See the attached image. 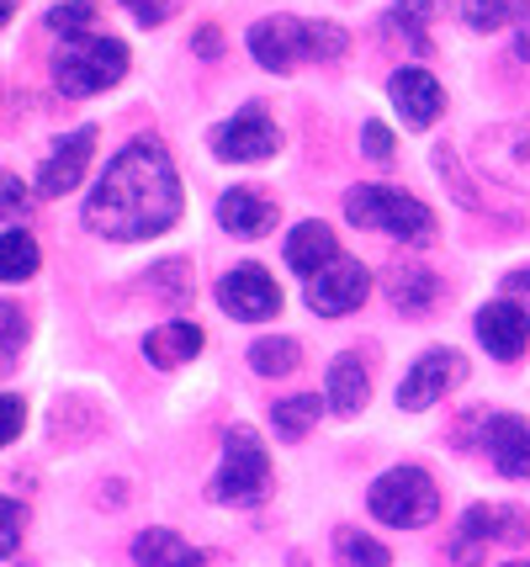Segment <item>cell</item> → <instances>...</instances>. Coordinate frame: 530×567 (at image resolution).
I'll return each instance as SVG.
<instances>
[{"label": "cell", "instance_id": "cell-1", "mask_svg": "<svg viewBox=\"0 0 530 567\" xmlns=\"http://www.w3.org/2000/svg\"><path fill=\"white\" fill-rule=\"evenodd\" d=\"M180 218V175L159 138H133L106 159L96 192L85 202V228L102 239H159Z\"/></svg>", "mask_w": 530, "mask_h": 567}, {"label": "cell", "instance_id": "cell-2", "mask_svg": "<svg viewBox=\"0 0 530 567\" xmlns=\"http://www.w3.org/2000/svg\"><path fill=\"white\" fill-rule=\"evenodd\" d=\"M351 32L340 22H308V17H260L250 27V53L260 70L287 74L298 64H329L345 59Z\"/></svg>", "mask_w": 530, "mask_h": 567}, {"label": "cell", "instance_id": "cell-3", "mask_svg": "<svg viewBox=\"0 0 530 567\" xmlns=\"http://www.w3.org/2000/svg\"><path fill=\"white\" fill-rule=\"evenodd\" d=\"M345 218L355 228H377L398 245H429L435 239V213L419 197L398 192V186H351L345 192Z\"/></svg>", "mask_w": 530, "mask_h": 567}, {"label": "cell", "instance_id": "cell-4", "mask_svg": "<svg viewBox=\"0 0 530 567\" xmlns=\"http://www.w3.org/2000/svg\"><path fill=\"white\" fill-rule=\"evenodd\" d=\"M123 74H127V43L106 38V32H91V38L64 43L59 59H53V85H59V96H70V101L102 96Z\"/></svg>", "mask_w": 530, "mask_h": 567}, {"label": "cell", "instance_id": "cell-5", "mask_svg": "<svg viewBox=\"0 0 530 567\" xmlns=\"http://www.w3.org/2000/svg\"><path fill=\"white\" fill-rule=\"evenodd\" d=\"M366 509L393 530H419V525L440 515V488H435V477L425 467H387L366 488Z\"/></svg>", "mask_w": 530, "mask_h": 567}, {"label": "cell", "instance_id": "cell-6", "mask_svg": "<svg viewBox=\"0 0 530 567\" xmlns=\"http://www.w3.org/2000/svg\"><path fill=\"white\" fill-rule=\"evenodd\" d=\"M271 488V456H266V441L254 435L250 424H233L224 441V467L212 477V498L218 504H239V509H250L260 504Z\"/></svg>", "mask_w": 530, "mask_h": 567}, {"label": "cell", "instance_id": "cell-7", "mask_svg": "<svg viewBox=\"0 0 530 567\" xmlns=\"http://www.w3.org/2000/svg\"><path fill=\"white\" fill-rule=\"evenodd\" d=\"M493 546H526V515L509 509V504H472L467 515L456 519L451 563L478 567V563H488Z\"/></svg>", "mask_w": 530, "mask_h": 567}, {"label": "cell", "instance_id": "cell-8", "mask_svg": "<svg viewBox=\"0 0 530 567\" xmlns=\"http://www.w3.org/2000/svg\"><path fill=\"white\" fill-rule=\"evenodd\" d=\"M207 144H212V154L228 159V165H260V159H277L281 127L271 123V112L254 101V106H239L228 123L212 127Z\"/></svg>", "mask_w": 530, "mask_h": 567}, {"label": "cell", "instance_id": "cell-9", "mask_svg": "<svg viewBox=\"0 0 530 567\" xmlns=\"http://www.w3.org/2000/svg\"><path fill=\"white\" fill-rule=\"evenodd\" d=\"M461 382H467V355L461 350H425L398 382V409L404 414H425Z\"/></svg>", "mask_w": 530, "mask_h": 567}, {"label": "cell", "instance_id": "cell-10", "mask_svg": "<svg viewBox=\"0 0 530 567\" xmlns=\"http://www.w3.org/2000/svg\"><path fill=\"white\" fill-rule=\"evenodd\" d=\"M478 171L505 181L515 192H530V117L526 123H499V127H482L478 144Z\"/></svg>", "mask_w": 530, "mask_h": 567}, {"label": "cell", "instance_id": "cell-11", "mask_svg": "<svg viewBox=\"0 0 530 567\" xmlns=\"http://www.w3.org/2000/svg\"><path fill=\"white\" fill-rule=\"evenodd\" d=\"M218 308L239 323H266L281 313V287L271 281L266 266H233L218 281Z\"/></svg>", "mask_w": 530, "mask_h": 567}, {"label": "cell", "instance_id": "cell-12", "mask_svg": "<svg viewBox=\"0 0 530 567\" xmlns=\"http://www.w3.org/2000/svg\"><path fill=\"white\" fill-rule=\"evenodd\" d=\"M366 292H372V271L361 260H351V255H340L334 266H324V271L308 281L303 297L319 319H340V313H355L366 302Z\"/></svg>", "mask_w": 530, "mask_h": 567}, {"label": "cell", "instance_id": "cell-13", "mask_svg": "<svg viewBox=\"0 0 530 567\" xmlns=\"http://www.w3.org/2000/svg\"><path fill=\"white\" fill-rule=\"evenodd\" d=\"M472 424H478L482 451L493 456V467L505 472V477H530V420L472 409Z\"/></svg>", "mask_w": 530, "mask_h": 567}, {"label": "cell", "instance_id": "cell-14", "mask_svg": "<svg viewBox=\"0 0 530 567\" xmlns=\"http://www.w3.org/2000/svg\"><path fill=\"white\" fill-rule=\"evenodd\" d=\"M478 340L482 350L493 355V361H520L530 350V313L526 302H515V297H499V302H488L478 313Z\"/></svg>", "mask_w": 530, "mask_h": 567}, {"label": "cell", "instance_id": "cell-15", "mask_svg": "<svg viewBox=\"0 0 530 567\" xmlns=\"http://www.w3.org/2000/svg\"><path fill=\"white\" fill-rule=\"evenodd\" d=\"M91 154H96V127H75L70 138H59L53 154L43 159L38 192H43V197H70L80 186V175L91 171Z\"/></svg>", "mask_w": 530, "mask_h": 567}, {"label": "cell", "instance_id": "cell-16", "mask_svg": "<svg viewBox=\"0 0 530 567\" xmlns=\"http://www.w3.org/2000/svg\"><path fill=\"white\" fill-rule=\"evenodd\" d=\"M281 218V202H271L266 192H254V186H233L218 197V223H224L228 234H239V239H266Z\"/></svg>", "mask_w": 530, "mask_h": 567}, {"label": "cell", "instance_id": "cell-17", "mask_svg": "<svg viewBox=\"0 0 530 567\" xmlns=\"http://www.w3.org/2000/svg\"><path fill=\"white\" fill-rule=\"evenodd\" d=\"M387 96L398 106V117L408 127H429L440 117V106H446V91H440V80L429 70H398L387 80Z\"/></svg>", "mask_w": 530, "mask_h": 567}, {"label": "cell", "instance_id": "cell-18", "mask_svg": "<svg viewBox=\"0 0 530 567\" xmlns=\"http://www.w3.org/2000/svg\"><path fill=\"white\" fill-rule=\"evenodd\" d=\"M345 249H340V239H334V228L319 218L298 223L292 234H287V266L303 276V281H313V276L324 271V266H334Z\"/></svg>", "mask_w": 530, "mask_h": 567}, {"label": "cell", "instance_id": "cell-19", "mask_svg": "<svg viewBox=\"0 0 530 567\" xmlns=\"http://www.w3.org/2000/svg\"><path fill=\"white\" fill-rule=\"evenodd\" d=\"M202 323H191V319H170V323H159V329H149V340H144V361L159 371H176L186 367L197 350H202Z\"/></svg>", "mask_w": 530, "mask_h": 567}, {"label": "cell", "instance_id": "cell-20", "mask_svg": "<svg viewBox=\"0 0 530 567\" xmlns=\"http://www.w3.org/2000/svg\"><path fill=\"white\" fill-rule=\"evenodd\" d=\"M133 563L138 567H202V551L186 542V536H176V530L149 525V530L133 536Z\"/></svg>", "mask_w": 530, "mask_h": 567}, {"label": "cell", "instance_id": "cell-21", "mask_svg": "<svg viewBox=\"0 0 530 567\" xmlns=\"http://www.w3.org/2000/svg\"><path fill=\"white\" fill-rule=\"evenodd\" d=\"M372 398V377H366V361L361 355H334L329 361V393L324 403L334 414H361Z\"/></svg>", "mask_w": 530, "mask_h": 567}, {"label": "cell", "instance_id": "cell-22", "mask_svg": "<svg viewBox=\"0 0 530 567\" xmlns=\"http://www.w3.org/2000/svg\"><path fill=\"white\" fill-rule=\"evenodd\" d=\"M456 11L472 32H499L505 22H530V0H461Z\"/></svg>", "mask_w": 530, "mask_h": 567}, {"label": "cell", "instance_id": "cell-23", "mask_svg": "<svg viewBox=\"0 0 530 567\" xmlns=\"http://www.w3.org/2000/svg\"><path fill=\"white\" fill-rule=\"evenodd\" d=\"M440 302V276H429L425 266H408V271L393 276V308L404 313H425Z\"/></svg>", "mask_w": 530, "mask_h": 567}, {"label": "cell", "instance_id": "cell-24", "mask_svg": "<svg viewBox=\"0 0 530 567\" xmlns=\"http://www.w3.org/2000/svg\"><path fill=\"white\" fill-rule=\"evenodd\" d=\"M250 367L260 371V377H292V371L303 367V346L287 340V334H266V340L250 346Z\"/></svg>", "mask_w": 530, "mask_h": 567}, {"label": "cell", "instance_id": "cell-25", "mask_svg": "<svg viewBox=\"0 0 530 567\" xmlns=\"http://www.w3.org/2000/svg\"><path fill=\"white\" fill-rule=\"evenodd\" d=\"M319 393H298V398H281L277 409H271V424H277L281 441H303L308 430L319 424Z\"/></svg>", "mask_w": 530, "mask_h": 567}, {"label": "cell", "instance_id": "cell-26", "mask_svg": "<svg viewBox=\"0 0 530 567\" xmlns=\"http://www.w3.org/2000/svg\"><path fill=\"white\" fill-rule=\"evenodd\" d=\"M96 17H102L96 0H64V6H53L49 17H43V27L59 32L64 43H75V38H91V32H96Z\"/></svg>", "mask_w": 530, "mask_h": 567}, {"label": "cell", "instance_id": "cell-27", "mask_svg": "<svg viewBox=\"0 0 530 567\" xmlns=\"http://www.w3.org/2000/svg\"><path fill=\"white\" fill-rule=\"evenodd\" d=\"M38 239L32 234H22V228H6V239H0V276L17 287V281H27V276L38 271Z\"/></svg>", "mask_w": 530, "mask_h": 567}, {"label": "cell", "instance_id": "cell-28", "mask_svg": "<svg viewBox=\"0 0 530 567\" xmlns=\"http://www.w3.org/2000/svg\"><path fill=\"white\" fill-rule=\"evenodd\" d=\"M334 563L340 567H387L393 557H387V546L382 542L361 536V530H351V525H340V530H334Z\"/></svg>", "mask_w": 530, "mask_h": 567}, {"label": "cell", "instance_id": "cell-29", "mask_svg": "<svg viewBox=\"0 0 530 567\" xmlns=\"http://www.w3.org/2000/svg\"><path fill=\"white\" fill-rule=\"evenodd\" d=\"M435 11H440V0H398V6L387 11V27H398V38H408L414 49H429L425 27Z\"/></svg>", "mask_w": 530, "mask_h": 567}, {"label": "cell", "instance_id": "cell-30", "mask_svg": "<svg viewBox=\"0 0 530 567\" xmlns=\"http://www.w3.org/2000/svg\"><path fill=\"white\" fill-rule=\"evenodd\" d=\"M144 281L154 287L159 302H176V308L180 302H191V266H186V260H165V266H154Z\"/></svg>", "mask_w": 530, "mask_h": 567}, {"label": "cell", "instance_id": "cell-31", "mask_svg": "<svg viewBox=\"0 0 530 567\" xmlns=\"http://www.w3.org/2000/svg\"><path fill=\"white\" fill-rule=\"evenodd\" d=\"M361 148H366V159H377V165H393V133L382 117H366L361 123Z\"/></svg>", "mask_w": 530, "mask_h": 567}, {"label": "cell", "instance_id": "cell-32", "mask_svg": "<svg viewBox=\"0 0 530 567\" xmlns=\"http://www.w3.org/2000/svg\"><path fill=\"white\" fill-rule=\"evenodd\" d=\"M435 171H440V181H451V192H456V202H461V207H478V192L467 186V175L456 171V154L446 144L435 148Z\"/></svg>", "mask_w": 530, "mask_h": 567}, {"label": "cell", "instance_id": "cell-33", "mask_svg": "<svg viewBox=\"0 0 530 567\" xmlns=\"http://www.w3.org/2000/svg\"><path fill=\"white\" fill-rule=\"evenodd\" d=\"M123 6L133 11V22H138V27H165L180 6H186V0H123Z\"/></svg>", "mask_w": 530, "mask_h": 567}, {"label": "cell", "instance_id": "cell-34", "mask_svg": "<svg viewBox=\"0 0 530 567\" xmlns=\"http://www.w3.org/2000/svg\"><path fill=\"white\" fill-rule=\"evenodd\" d=\"M0 509H6V536H0V551H6V557H17L22 530H27V509H22V498H6Z\"/></svg>", "mask_w": 530, "mask_h": 567}, {"label": "cell", "instance_id": "cell-35", "mask_svg": "<svg viewBox=\"0 0 530 567\" xmlns=\"http://www.w3.org/2000/svg\"><path fill=\"white\" fill-rule=\"evenodd\" d=\"M27 340V319L17 313V302H6V367H17V346Z\"/></svg>", "mask_w": 530, "mask_h": 567}, {"label": "cell", "instance_id": "cell-36", "mask_svg": "<svg viewBox=\"0 0 530 567\" xmlns=\"http://www.w3.org/2000/svg\"><path fill=\"white\" fill-rule=\"evenodd\" d=\"M22 424H27V403L17 393H6V430H0V441L11 445L17 435H22Z\"/></svg>", "mask_w": 530, "mask_h": 567}, {"label": "cell", "instance_id": "cell-37", "mask_svg": "<svg viewBox=\"0 0 530 567\" xmlns=\"http://www.w3.org/2000/svg\"><path fill=\"white\" fill-rule=\"evenodd\" d=\"M197 53H202V59H218V53H224V27H212V22L197 27Z\"/></svg>", "mask_w": 530, "mask_h": 567}, {"label": "cell", "instance_id": "cell-38", "mask_svg": "<svg viewBox=\"0 0 530 567\" xmlns=\"http://www.w3.org/2000/svg\"><path fill=\"white\" fill-rule=\"evenodd\" d=\"M505 297H515V302H530V266H520V271L505 276Z\"/></svg>", "mask_w": 530, "mask_h": 567}, {"label": "cell", "instance_id": "cell-39", "mask_svg": "<svg viewBox=\"0 0 530 567\" xmlns=\"http://www.w3.org/2000/svg\"><path fill=\"white\" fill-rule=\"evenodd\" d=\"M32 202H27V186L17 181V175H6V213H27Z\"/></svg>", "mask_w": 530, "mask_h": 567}, {"label": "cell", "instance_id": "cell-40", "mask_svg": "<svg viewBox=\"0 0 530 567\" xmlns=\"http://www.w3.org/2000/svg\"><path fill=\"white\" fill-rule=\"evenodd\" d=\"M0 6H6V22H11L17 17V0H0Z\"/></svg>", "mask_w": 530, "mask_h": 567}, {"label": "cell", "instance_id": "cell-41", "mask_svg": "<svg viewBox=\"0 0 530 567\" xmlns=\"http://www.w3.org/2000/svg\"><path fill=\"white\" fill-rule=\"evenodd\" d=\"M499 567H530V563H499Z\"/></svg>", "mask_w": 530, "mask_h": 567}]
</instances>
